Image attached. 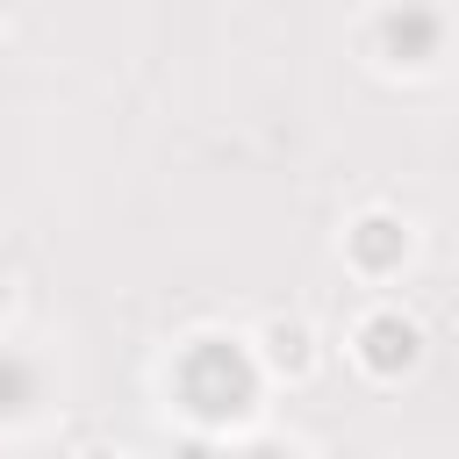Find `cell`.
I'll list each match as a JSON object with an SVG mask.
<instances>
[{
    "label": "cell",
    "mask_w": 459,
    "mask_h": 459,
    "mask_svg": "<svg viewBox=\"0 0 459 459\" xmlns=\"http://www.w3.org/2000/svg\"><path fill=\"white\" fill-rule=\"evenodd\" d=\"M172 380H179V402H186L201 423H230V416H244L251 394H258V366H251L244 344H230V337L186 344V359H179Z\"/></svg>",
    "instance_id": "6da1fadb"
},
{
    "label": "cell",
    "mask_w": 459,
    "mask_h": 459,
    "mask_svg": "<svg viewBox=\"0 0 459 459\" xmlns=\"http://www.w3.org/2000/svg\"><path fill=\"white\" fill-rule=\"evenodd\" d=\"M359 351H366L373 373H409V366H416V323H402V316H373V323L359 330Z\"/></svg>",
    "instance_id": "7a4b0ae2"
},
{
    "label": "cell",
    "mask_w": 459,
    "mask_h": 459,
    "mask_svg": "<svg viewBox=\"0 0 459 459\" xmlns=\"http://www.w3.org/2000/svg\"><path fill=\"white\" fill-rule=\"evenodd\" d=\"M387 50L402 57V65H423V57H437V14L430 7H402V14H387Z\"/></svg>",
    "instance_id": "3957f363"
},
{
    "label": "cell",
    "mask_w": 459,
    "mask_h": 459,
    "mask_svg": "<svg viewBox=\"0 0 459 459\" xmlns=\"http://www.w3.org/2000/svg\"><path fill=\"white\" fill-rule=\"evenodd\" d=\"M402 222H387V215H366L359 230H351V258L366 265V273H387V265H402Z\"/></svg>",
    "instance_id": "277c9868"
},
{
    "label": "cell",
    "mask_w": 459,
    "mask_h": 459,
    "mask_svg": "<svg viewBox=\"0 0 459 459\" xmlns=\"http://www.w3.org/2000/svg\"><path fill=\"white\" fill-rule=\"evenodd\" d=\"M29 402H36V366L22 351H0V416H14Z\"/></svg>",
    "instance_id": "5b68a950"
},
{
    "label": "cell",
    "mask_w": 459,
    "mask_h": 459,
    "mask_svg": "<svg viewBox=\"0 0 459 459\" xmlns=\"http://www.w3.org/2000/svg\"><path fill=\"white\" fill-rule=\"evenodd\" d=\"M273 351H280V366H301L308 359V337L301 330H273Z\"/></svg>",
    "instance_id": "8992f818"
}]
</instances>
